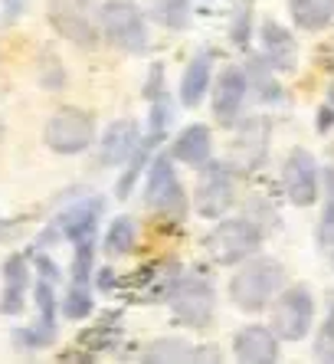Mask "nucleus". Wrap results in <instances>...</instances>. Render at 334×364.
<instances>
[{"instance_id":"obj_1","label":"nucleus","mask_w":334,"mask_h":364,"mask_svg":"<svg viewBox=\"0 0 334 364\" xmlns=\"http://www.w3.org/2000/svg\"><path fill=\"white\" fill-rule=\"evenodd\" d=\"M282 286H285L282 263L269 259V256H259V259H249L230 279V296H233V302L242 312H262L282 292Z\"/></svg>"},{"instance_id":"obj_2","label":"nucleus","mask_w":334,"mask_h":364,"mask_svg":"<svg viewBox=\"0 0 334 364\" xmlns=\"http://www.w3.org/2000/svg\"><path fill=\"white\" fill-rule=\"evenodd\" d=\"M99 30L112 46L125 53H141L148 46V30H144L141 10L128 0H109L99 7Z\"/></svg>"},{"instance_id":"obj_3","label":"nucleus","mask_w":334,"mask_h":364,"mask_svg":"<svg viewBox=\"0 0 334 364\" xmlns=\"http://www.w3.org/2000/svg\"><path fill=\"white\" fill-rule=\"evenodd\" d=\"M262 243V230L259 223L246 220V217H236V220H223L213 233L207 237V253L223 266H233L249 259Z\"/></svg>"},{"instance_id":"obj_4","label":"nucleus","mask_w":334,"mask_h":364,"mask_svg":"<svg viewBox=\"0 0 334 364\" xmlns=\"http://www.w3.org/2000/svg\"><path fill=\"white\" fill-rule=\"evenodd\" d=\"M315 322V299L308 286H292L276 299L272 309V331L285 341H301Z\"/></svg>"},{"instance_id":"obj_5","label":"nucleus","mask_w":334,"mask_h":364,"mask_svg":"<svg viewBox=\"0 0 334 364\" xmlns=\"http://www.w3.org/2000/svg\"><path fill=\"white\" fill-rule=\"evenodd\" d=\"M148 207L158 213V217L171 220V223L184 220V213H187L184 187H181V181H177L171 158H164V154H161V158H154V164H151V174H148Z\"/></svg>"},{"instance_id":"obj_6","label":"nucleus","mask_w":334,"mask_h":364,"mask_svg":"<svg viewBox=\"0 0 334 364\" xmlns=\"http://www.w3.org/2000/svg\"><path fill=\"white\" fill-rule=\"evenodd\" d=\"M53 282H56V266L50 259H40V282H36V305H40V322L33 328L14 331V341L26 351H36V348H46L56 335V292H53Z\"/></svg>"},{"instance_id":"obj_7","label":"nucleus","mask_w":334,"mask_h":364,"mask_svg":"<svg viewBox=\"0 0 334 364\" xmlns=\"http://www.w3.org/2000/svg\"><path fill=\"white\" fill-rule=\"evenodd\" d=\"M99 14L92 0H50V23L56 33L79 46H95L99 40Z\"/></svg>"},{"instance_id":"obj_8","label":"nucleus","mask_w":334,"mask_h":364,"mask_svg":"<svg viewBox=\"0 0 334 364\" xmlns=\"http://www.w3.org/2000/svg\"><path fill=\"white\" fill-rule=\"evenodd\" d=\"M95 138V119L82 109H59L46 125V144L59 154L85 151Z\"/></svg>"},{"instance_id":"obj_9","label":"nucleus","mask_w":334,"mask_h":364,"mask_svg":"<svg viewBox=\"0 0 334 364\" xmlns=\"http://www.w3.org/2000/svg\"><path fill=\"white\" fill-rule=\"evenodd\" d=\"M167 299L174 302V315L190 328H203L213 318V286L200 276L177 279V286L171 289Z\"/></svg>"},{"instance_id":"obj_10","label":"nucleus","mask_w":334,"mask_h":364,"mask_svg":"<svg viewBox=\"0 0 334 364\" xmlns=\"http://www.w3.org/2000/svg\"><path fill=\"white\" fill-rule=\"evenodd\" d=\"M282 184L295 207H311L318 200V161L311 158V151L305 148L289 151L282 164Z\"/></svg>"},{"instance_id":"obj_11","label":"nucleus","mask_w":334,"mask_h":364,"mask_svg":"<svg viewBox=\"0 0 334 364\" xmlns=\"http://www.w3.org/2000/svg\"><path fill=\"white\" fill-rule=\"evenodd\" d=\"M236 184H233V171L223 161L207 164V174L200 178V191H197V210L203 217H223L233 203Z\"/></svg>"},{"instance_id":"obj_12","label":"nucleus","mask_w":334,"mask_h":364,"mask_svg":"<svg viewBox=\"0 0 334 364\" xmlns=\"http://www.w3.org/2000/svg\"><path fill=\"white\" fill-rule=\"evenodd\" d=\"M246 92H249V76L239 66H226L213 85V112H217L220 125H233L239 119Z\"/></svg>"},{"instance_id":"obj_13","label":"nucleus","mask_w":334,"mask_h":364,"mask_svg":"<svg viewBox=\"0 0 334 364\" xmlns=\"http://www.w3.org/2000/svg\"><path fill=\"white\" fill-rule=\"evenodd\" d=\"M141 144V135H138V122L125 119V122H115L109 125L105 138H102V148H99V164L102 168H115V164H125Z\"/></svg>"},{"instance_id":"obj_14","label":"nucleus","mask_w":334,"mask_h":364,"mask_svg":"<svg viewBox=\"0 0 334 364\" xmlns=\"http://www.w3.org/2000/svg\"><path fill=\"white\" fill-rule=\"evenodd\" d=\"M236 358L246 364H272L279 361V335L262 328V325H249L242 328L233 341Z\"/></svg>"},{"instance_id":"obj_15","label":"nucleus","mask_w":334,"mask_h":364,"mask_svg":"<svg viewBox=\"0 0 334 364\" xmlns=\"http://www.w3.org/2000/svg\"><path fill=\"white\" fill-rule=\"evenodd\" d=\"M262 60L266 66H276V69H295V56H298V46H295L292 33H285L279 23L266 20L262 23Z\"/></svg>"},{"instance_id":"obj_16","label":"nucleus","mask_w":334,"mask_h":364,"mask_svg":"<svg viewBox=\"0 0 334 364\" xmlns=\"http://www.w3.org/2000/svg\"><path fill=\"white\" fill-rule=\"evenodd\" d=\"M26 282H30L26 259L20 253H14L7 263H4V296H0V312L4 315H17L20 309H23Z\"/></svg>"},{"instance_id":"obj_17","label":"nucleus","mask_w":334,"mask_h":364,"mask_svg":"<svg viewBox=\"0 0 334 364\" xmlns=\"http://www.w3.org/2000/svg\"><path fill=\"white\" fill-rule=\"evenodd\" d=\"M210 73H213V53H197L190 60V66H187L184 79H181V102H184L187 109H193L207 95Z\"/></svg>"},{"instance_id":"obj_18","label":"nucleus","mask_w":334,"mask_h":364,"mask_svg":"<svg viewBox=\"0 0 334 364\" xmlns=\"http://www.w3.org/2000/svg\"><path fill=\"white\" fill-rule=\"evenodd\" d=\"M292 20L305 33H318L334 20V0H289Z\"/></svg>"},{"instance_id":"obj_19","label":"nucleus","mask_w":334,"mask_h":364,"mask_svg":"<svg viewBox=\"0 0 334 364\" xmlns=\"http://www.w3.org/2000/svg\"><path fill=\"white\" fill-rule=\"evenodd\" d=\"M210 148H213V138H210L207 125H190L181 132V138L174 141V154L184 164H203L210 158Z\"/></svg>"},{"instance_id":"obj_20","label":"nucleus","mask_w":334,"mask_h":364,"mask_svg":"<svg viewBox=\"0 0 334 364\" xmlns=\"http://www.w3.org/2000/svg\"><path fill=\"white\" fill-rule=\"evenodd\" d=\"M148 361H200V358H210L217 361V351H193V345L187 341H177V338H161L148 348Z\"/></svg>"},{"instance_id":"obj_21","label":"nucleus","mask_w":334,"mask_h":364,"mask_svg":"<svg viewBox=\"0 0 334 364\" xmlns=\"http://www.w3.org/2000/svg\"><path fill=\"white\" fill-rule=\"evenodd\" d=\"M151 14L171 30H184L190 23V0H151Z\"/></svg>"},{"instance_id":"obj_22","label":"nucleus","mask_w":334,"mask_h":364,"mask_svg":"<svg viewBox=\"0 0 334 364\" xmlns=\"http://www.w3.org/2000/svg\"><path fill=\"white\" fill-rule=\"evenodd\" d=\"M134 237H138V227H134L131 217H118V220L109 227L105 250H109L112 256H122V253H128V250L134 246Z\"/></svg>"},{"instance_id":"obj_23","label":"nucleus","mask_w":334,"mask_h":364,"mask_svg":"<svg viewBox=\"0 0 334 364\" xmlns=\"http://www.w3.org/2000/svg\"><path fill=\"white\" fill-rule=\"evenodd\" d=\"M118 341V315H109L102 325H95V328H89L82 335V345L85 348H95V351H102V348H112Z\"/></svg>"},{"instance_id":"obj_24","label":"nucleus","mask_w":334,"mask_h":364,"mask_svg":"<svg viewBox=\"0 0 334 364\" xmlns=\"http://www.w3.org/2000/svg\"><path fill=\"white\" fill-rule=\"evenodd\" d=\"M249 76H252V82H256V92H259L262 102H282V89L276 85V79L269 76L266 63H252Z\"/></svg>"},{"instance_id":"obj_25","label":"nucleus","mask_w":334,"mask_h":364,"mask_svg":"<svg viewBox=\"0 0 334 364\" xmlns=\"http://www.w3.org/2000/svg\"><path fill=\"white\" fill-rule=\"evenodd\" d=\"M325 227H334V168H325Z\"/></svg>"},{"instance_id":"obj_26","label":"nucleus","mask_w":334,"mask_h":364,"mask_svg":"<svg viewBox=\"0 0 334 364\" xmlns=\"http://www.w3.org/2000/svg\"><path fill=\"white\" fill-rule=\"evenodd\" d=\"M233 33H236V43H239V46H246V40H249V14H239V20H236V26H233Z\"/></svg>"},{"instance_id":"obj_27","label":"nucleus","mask_w":334,"mask_h":364,"mask_svg":"<svg viewBox=\"0 0 334 364\" xmlns=\"http://www.w3.org/2000/svg\"><path fill=\"white\" fill-rule=\"evenodd\" d=\"M318 341H325V345H334V302H331V309H328V315H325V325H321V338Z\"/></svg>"},{"instance_id":"obj_28","label":"nucleus","mask_w":334,"mask_h":364,"mask_svg":"<svg viewBox=\"0 0 334 364\" xmlns=\"http://www.w3.org/2000/svg\"><path fill=\"white\" fill-rule=\"evenodd\" d=\"M26 0H4V10H7V17H17L20 10H23Z\"/></svg>"},{"instance_id":"obj_29","label":"nucleus","mask_w":334,"mask_h":364,"mask_svg":"<svg viewBox=\"0 0 334 364\" xmlns=\"http://www.w3.org/2000/svg\"><path fill=\"white\" fill-rule=\"evenodd\" d=\"M331 122H334V112H331V105H328V109H321V115H318V128L325 132V128L331 125Z\"/></svg>"},{"instance_id":"obj_30","label":"nucleus","mask_w":334,"mask_h":364,"mask_svg":"<svg viewBox=\"0 0 334 364\" xmlns=\"http://www.w3.org/2000/svg\"><path fill=\"white\" fill-rule=\"evenodd\" d=\"M328 105H331V112H334V85L328 89Z\"/></svg>"},{"instance_id":"obj_31","label":"nucleus","mask_w":334,"mask_h":364,"mask_svg":"<svg viewBox=\"0 0 334 364\" xmlns=\"http://www.w3.org/2000/svg\"><path fill=\"white\" fill-rule=\"evenodd\" d=\"M331 266H334V246H331Z\"/></svg>"}]
</instances>
